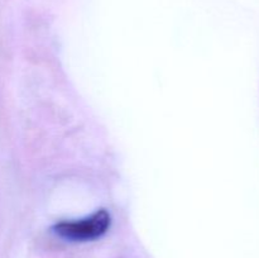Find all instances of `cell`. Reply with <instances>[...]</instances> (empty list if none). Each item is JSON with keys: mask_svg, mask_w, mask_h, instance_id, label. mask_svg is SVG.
<instances>
[{"mask_svg": "<svg viewBox=\"0 0 259 258\" xmlns=\"http://www.w3.org/2000/svg\"><path fill=\"white\" fill-rule=\"evenodd\" d=\"M110 227V215L100 209L90 217L72 222H60L53 227L57 235L71 242H88L103 237Z\"/></svg>", "mask_w": 259, "mask_h": 258, "instance_id": "6da1fadb", "label": "cell"}]
</instances>
